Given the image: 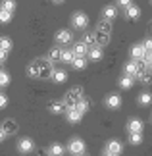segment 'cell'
<instances>
[{
  "instance_id": "1",
  "label": "cell",
  "mask_w": 152,
  "mask_h": 156,
  "mask_svg": "<svg viewBox=\"0 0 152 156\" xmlns=\"http://www.w3.org/2000/svg\"><path fill=\"white\" fill-rule=\"evenodd\" d=\"M35 64H37V68H39V79H46V77H52V62L48 58H39V60H35Z\"/></svg>"
},
{
  "instance_id": "2",
  "label": "cell",
  "mask_w": 152,
  "mask_h": 156,
  "mask_svg": "<svg viewBox=\"0 0 152 156\" xmlns=\"http://www.w3.org/2000/svg\"><path fill=\"white\" fill-rule=\"evenodd\" d=\"M81 98H83V87H73L71 91H68L64 102H65V106H68V108H73Z\"/></svg>"
},
{
  "instance_id": "3",
  "label": "cell",
  "mask_w": 152,
  "mask_h": 156,
  "mask_svg": "<svg viewBox=\"0 0 152 156\" xmlns=\"http://www.w3.org/2000/svg\"><path fill=\"white\" fill-rule=\"evenodd\" d=\"M71 25H73L75 29H87V25H89V17H87V14H83V12H75L73 14V17H71Z\"/></svg>"
},
{
  "instance_id": "4",
  "label": "cell",
  "mask_w": 152,
  "mask_h": 156,
  "mask_svg": "<svg viewBox=\"0 0 152 156\" xmlns=\"http://www.w3.org/2000/svg\"><path fill=\"white\" fill-rule=\"evenodd\" d=\"M71 41H73V35H71L69 29H60L56 33V43L58 44L65 46V44H71Z\"/></svg>"
},
{
  "instance_id": "5",
  "label": "cell",
  "mask_w": 152,
  "mask_h": 156,
  "mask_svg": "<svg viewBox=\"0 0 152 156\" xmlns=\"http://www.w3.org/2000/svg\"><path fill=\"white\" fill-rule=\"evenodd\" d=\"M68 151L73 154V156H75V154H81V152H85V143L79 139V137H75V139H71V141H69Z\"/></svg>"
},
{
  "instance_id": "6",
  "label": "cell",
  "mask_w": 152,
  "mask_h": 156,
  "mask_svg": "<svg viewBox=\"0 0 152 156\" xmlns=\"http://www.w3.org/2000/svg\"><path fill=\"white\" fill-rule=\"evenodd\" d=\"M17 151H19V154H29L31 151H35V143H33V139H29V137L21 139L19 143H17Z\"/></svg>"
},
{
  "instance_id": "7",
  "label": "cell",
  "mask_w": 152,
  "mask_h": 156,
  "mask_svg": "<svg viewBox=\"0 0 152 156\" xmlns=\"http://www.w3.org/2000/svg\"><path fill=\"white\" fill-rule=\"evenodd\" d=\"M17 129H19V125H17L16 119H12V118L4 119V123H2V131H4L6 135H16V133H17Z\"/></svg>"
},
{
  "instance_id": "8",
  "label": "cell",
  "mask_w": 152,
  "mask_h": 156,
  "mask_svg": "<svg viewBox=\"0 0 152 156\" xmlns=\"http://www.w3.org/2000/svg\"><path fill=\"white\" fill-rule=\"evenodd\" d=\"M87 56H89V60H93V62H98V60H102V56H104V52H102V46H100V44L89 46Z\"/></svg>"
},
{
  "instance_id": "9",
  "label": "cell",
  "mask_w": 152,
  "mask_h": 156,
  "mask_svg": "<svg viewBox=\"0 0 152 156\" xmlns=\"http://www.w3.org/2000/svg\"><path fill=\"white\" fill-rule=\"evenodd\" d=\"M127 129H129V133H143L144 122L141 118H133V119H129V123H127Z\"/></svg>"
},
{
  "instance_id": "10",
  "label": "cell",
  "mask_w": 152,
  "mask_h": 156,
  "mask_svg": "<svg viewBox=\"0 0 152 156\" xmlns=\"http://www.w3.org/2000/svg\"><path fill=\"white\" fill-rule=\"evenodd\" d=\"M106 106L110 108V110H118V108L121 106V97L118 93H112L106 97Z\"/></svg>"
},
{
  "instance_id": "11",
  "label": "cell",
  "mask_w": 152,
  "mask_h": 156,
  "mask_svg": "<svg viewBox=\"0 0 152 156\" xmlns=\"http://www.w3.org/2000/svg\"><path fill=\"white\" fill-rule=\"evenodd\" d=\"M48 110H50L52 114H65L68 106H65L64 100H52V102L48 104Z\"/></svg>"
},
{
  "instance_id": "12",
  "label": "cell",
  "mask_w": 152,
  "mask_h": 156,
  "mask_svg": "<svg viewBox=\"0 0 152 156\" xmlns=\"http://www.w3.org/2000/svg\"><path fill=\"white\" fill-rule=\"evenodd\" d=\"M73 108H75L77 112L85 114V112H89L90 108H93V100H90V98H85V97H83V98H81V100H79V102L73 106Z\"/></svg>"
},
{
  "instance_id": "13",
  "label": "cell",
  "mask_w": 152,
  "mask_h": 156,
  "mask_svg": "<svg viewBox=\"0 0 152 156\" xmlns=\"http://www.w3.org/2000/svg\"><path fill=\"white\" fill-rule=\"evenodd\" d=\"M125 16H127V20L135 21V20H139V16H141V8H139V6H135V4L127 6V8H125Z\"/></svg>"
},
{
  "instance_id": "14",
  "label": "cell",
  "mask_w": 152,
  "mask_h": 156,
  "mask_svg": "<svg viewBox=\"0 0 152 156\" xmlns=\"http://www.w3.org/2000/svg\"><path fill=\"white\" fill-rule=\"evenodd\" d=\"M115 16H118V10H115V6H104V10H102V20L114 21Z\"/></svg>"
},
{
  "instance_id": "15",
  "label": "cell",
  "mask_w": 152,
  "mask_h": 156,
  "mask_svg": "<svg viewBox=\"0 0 152 156\" xmlns=\"http://www.w3.org/2000/svg\"><path fill=\"white\" fill-rule=\"evenodd\" d=\"M48 60H50L52 64H56V62H60L62 60V46H52L50 48V52H48Z\"/></svg>"
},
{
  "instance_id": "16",
  "label": "cell",
  "mask_w": 152,
  "mask_h": 156,
  "mask_svg": "<svg viewBox=\"0 0 152 156\" xmlns=\"http://www.w3.org/2000/svg\"><path fill=\"white\" fill-rule=\"evenodd\" d=\"M81 116H83V114H81V112H77L75 108H68V110H65V118H68V122H69V123H77V122H81Z\"/></svg>"
},
{
  "instance_id": "17",
  "label": "cell",
  "mask_w": 152,
  "mask_h": 156,
  "mask_svg": "<svg viewBox=\"0 0 152 156\" xmlns=\"http://www.w3.org/2000/svg\"><path fill=\"white\" fill-rule=\"evenodd\" d=\"M94 39H96V44L106 46L108 43H110V33H102V31L96 29V31H94Z\"/></svg>"
},
{
  "instance_id": "18",
  "label": "cell",
  "mask_w": 152,
  "mask_h": 156,
  "mask_svg": "<svg viewBox=\"0 0 152 156\" xmlns=\"http://www.w3.org/2000/svg\"><path fill=\"white\" fill-rule=\"evenodd\" d=\"M50 79H52L54 83H65V81H68V73H65L64 69H54Z\"/></svg>"
},
{
  "instance_id": "19",
  "label": "cell",
  "mask_w": 152,
  "mask_h": 156,
  "mask_svg": "<svg viewBox=\"0 0 152 156\" xmlns=\"http://www.w3.org/2000/svg\"><path fill=\"white\" fill-rule=\"evenodd\" d=\"M131 58L133 60H141V58H144V46L143 44H135L131 48Z\"/></svg>"
},
{
  "instance_id": "20",
  "label": "cell",
  "mask_w": 152,
  "mask_h": 156,
  "mask_svg": "<svg viewBox=\"0 0 152 156\" xmlns=\"http://www.w3.org/2000/svg\"><path fill=\"white\" fill-rule=\"evenodd\" d=\"M106 151H108V152H112V154H115V156H118V154L121 152V143H119V141H115V139H112L110 143H108V147H106Z\"/></svg>"
},
{
  "instance_id": "21",
  "label": "cell",
  "mask_w": 152,
  "mask_h": 156,
  "mask_svg": "<svg viewBox=\"0 0 152 156\" xmlns=\"http://www.w3.org/2000/svg\"><path fill=\"white\" fill-rule=\"evenodd\" d=\"M71 50H73V54H75V56H87V50H89V46L85 44V43H81V41H79V43H77V44H75Z\"/></svg>"
},
{
  "instance_id": "22",
  "label": "cell",
  "mask_w": 152,
  "mask_h": 156,
  "mask_svg": "<svg viewBox=\"0 0 152 156\" xmlns=\"http://www.w3.org/2000/svg\"><path fill=\"white\" fill-rule=\"evenodd\" d=\"M71 66H73V69H85L87 68V58L85 56H75L73 62H71Z\"/></svg>"
},
{
  "instance_id": "23",
  "label": "cell",
  "mask_w": 152,
  "mask_h": 156,
  "mask_svg": "<svg viewBox=\"0 0 152 156\" xmlns=\"http://www.w3.org/2000/svg\"><path fill=\"white\" fill-rule=\"evenodd\" d=\"M137 102L141 104V106H150L152 104V94L150 93H141V94H139V98H137Z\"/></svg>"
},
{
  "instance_id": "24",
  "label": "cell",
  "mask_w": 152,
  "mask_h": 156,
  "mask_svg": "<svg viewBox=\"0 0 152 156\" xmlns=\"http://www.w3.org/2000/svg\"><path fill=\"white\" fill-rule=\"evenodd\" d=\"M64 151H65V148L60 145V143H54V145H50V148H48L50 156H64Z\"/></svg>"
},
{
  "instance_id": "25",
  "label": "cell",
  "mask_w": 152,
  "mask_h": 156,
  "mask_svg": "<svg viewBox=\"0 0 152 156\" xmlns=\"http://www.w3.org/2000/svg\"><path fill=\"white\" fill-rule=\"evenodd\" d=\"M133 83H135V77H131V75H123L119 79V87L121 89H131L133 87Z\"/></svg>"
},
{
  "instance_id": "26",
  "label": "cell",
  "mask_w": 152,
  "mask_h": 156,
  "mask_svg": "<svg viewBox=\"0 0 152 156\" xmlns=\"http://www.w3.org/2000/svg\"><path fill=\"white\" fill-rule=\"evenodd\" d=\"M137 79H139V83H143L144 87H148L150 83H152V73H150V71H144V73H139V75H137Z\"/></svg>"
},
{
  "instance_id": "27",
  "label": "cell",
  "mask_w": 152,
  "mask_h": 156,
  "mask_svg": "<svg viewBox=\"0 0 152 156\" xmlns=\"http://www.w3.org/2000/svg\"><path fill=\"white\" fill-rule=\"evenodd\" d=\"M135 66H137V75H139V73H144V71H148V62H147L144 58L135 60Z\"/></svg>"
},
{
  "instance_id": "28",
  "label": "cell",
  "mask_w": 152,
  "mask_h": 156,
  "mask_svg": "<svg viewBox=\"0 0 152 156\" xmlns=\"http://www.w3.org/2000/svg\"><path fill=\"white\" fill-rule=\"evenodd\" d=\"M125 75H131L137 79V66H135V60H131V62H127L125 66Z\"/></svg>"
},
{
  "instance_id": "29",
  "label": "cell",
  "mask_w": 152,
  "mask_h": 156,
  "mask_svg": "<svg viewBox=\"0 0 152 156\" xmlns=\"http://www.w3.org/2000/svg\"><path fill=\"white\" fill-rule=\"evenodd\" d=\"M0 8L14 14V10H16V0H2V2H0Z\"/></svg>"
},
{
  "instance_id": "30",
  "label": "cell",
  "mask_w": 152,
  "mask_h": 156,
  "mask_svg": "<svg viewBox=\"0 0 152 156\" xmlns=\"http://www.w3.org/2000/svg\"><path fill=\"white\" fill-rule=\"evenodd\" d=\"M73 58H75L73 50H62V60H60V62H64V64H71V62H73Z\"/></svg>"
},
{
  "instance_id": "31",
  "label": "cell",
  "mask_w": 152,
  "mask_h": 156,
  "mask_svg": "<svg viewBox=\"0 0 152 156\" xmlns=\"http://www.w3.org/2000/svg\"><path fill=\"white\" fill-rule=\"evenodd\" d=\"M98 31H102V33H110L112 31V21H106V20H100L98 21Z\"/></svg>"
},
{
  "instance_id": "32",
  "label": "cell",
  "mask_w": 152,
  "mask_h": 156,
  "mask_svg": "<svg viewBox=\"0 0 152 156\" xmlns=\"http://www.w3.org/2000/svg\"><path fill=\"white\" fill-rule=\"evenodd\" d=\"M81 43H85L87 46H93V44H96V39H94V33H85L83 35V39H81Z\"/></svg>"
},
{
  "instance_id": "33",
  "label": "cell",
  "mask_w": 152,
  "mask_h": 156,
  "mask_svg": "<svg viewBox=\"0 0 152 156\" xmlns=\"http://www.w3.org/2000/svg\"><path fill=\"white\" fill-rule=\"evenodd\" d=\"M0 48L6 50V52H10L12 50V39L10 37H0Z\"/></svg>"
},
{
  "instance_id": "34",
  "label": "cell",
  "mask_w": 152,
  "mask_h": 156,
  "mask_svg": "<svg viewBox=\"0 0 152 156\" xmlns=\"http://www.w3.org/2000/svg\"><path fill=\"white\" fill-rule=\"evenodd\" d=\"M129 143L131 145H141L143 143V133H129Z\"/></svg>"
},
{
  "instance_id": "35",
  "label": "cell",
  "mask_w": 152,
  "mask_h": 156,
  "mask_svg": "<svg viewBox=\"0 0 152 156\" xmlns=\"http://www.w3.org/2000/svg\"><path fill=\"white\" fill-rule=\"evenodd\" d=\"M12 21V12H6L0 8V23H10Z\"/></svg>"
},
{
  "instance_id": "36",
  "label": "cell",
  "mask_w": 152,
  "mask_h": 156,
  "mask_svg": "<svg viewBox=\"0 0 152 156\" xmlns=\"http://www.w3.org/2000/svg\"><path fill=\"white\" fill-rule=\"evenodd\" d=\"M27 75L29 77H39V68H37V64H29L27 66Z\"/></svg>"
},
{
  "instance_id": "37",
  "label": "cell",
  "mask_w": 152,
  "mask_h": 156,
  "mask_svg": "<svg viewBox=\"0 0 152 156\" xmlns=\"http://www.w3.org/2000/svg\"><path fill=\"white\" fill-rule=\"evenodd\" d=\"M8 83H10V75L6 73V71L0 69V87H6Z\"/></svg>"
},
{
  "instance_id": "38",
  "label": "cell",
  "mask_w": 152,
  "mask_h": 156,
  "mask_svg": "<svg viewBox=\"0 0 152 156\" xmlns=\"http://www.w3.org/2000/svg\"><path fill=\"white\" fill-rule=\"evenodd\" d=\"M6 104H8V97L4 93H0V108H4Z\"/></svg>"
},
{
  "instance_id": "39",
  "label": "cell",
  "mask_w": 152,
  "mask_h": 156,
  "mask_svg": "<svg viewBox=\"0 0 152 156\" xmlns=\"http://www.w3.org/2000/svg\"><path fill=\"white\" fill-rule=\"evenodd\" d=\"M6 60H8V52H6V50H2V48H0V64H4V62H6Z\"/></svg>"
},
{
  "instance_id": "40",
  "label": "cell",
  "mask_w": 152,
  "mask_h": 156,
  "mask_svg": "<svg viewBox=\"0 0 152 156\" xmlns=\"http://www.w3.org/2000/svg\"><path fill=\"white\" fill-rule=\"evenodd\" d=\"M133 2L131 0H118V6H121V8H127V6H131Z\"/></svg>"
},
{
  "instance_id": "41",
  "label": "cell",
  "mask_w": 152,
  "mask_h": 156,
  "mask_svg": "<svg viewBox=\"0 0 152 156\" xmlns=\"http://www.w3.org/2000/svg\"><path fill=\"white\" fill-rule=\"evenodd\" d=\"M143 46H144V50H152V39H147L143 43Z\"/></svg>"
},
{
  "instance_id": "42",
  "label": "cell",
  "mask_w": 152,
  "mask_h": 156,
  "mask_svg": "<svg viewBox=\"0 0 152 156\" xmlns=\"http://www.w3.org/2000/svg\"><path fill=\"white\" fill-rule=\"evenodd\" d=\"M39 156H50V152H48L46 148H41V151H39Z\"/></svg>"
},
{
  "instance_id": "43",
  "label": "cell",
  "mask_w": 152,
  "mask_h": 156,
  "mask_svg": "<svg viewBox=\"0 0 152 156\" xmlns=\"http://www.w3.org/2000/svg\"><path fill=\"white\" fill-rule=\"evenodd\" d=\"M4 137H6V133H4V131H2V129H0V143H2V141H4Z\"/></svg>"
},
{
  "instance_id": "44",
  "label": "cell",
  "mask_w": 152,
  "mask_h": 156,
  "mask_svg": "<svg viewBox=\"0 0 152 156\" xmlns=\"http://www.w3.org/2000/svg\"><path fill=\"white\" fill-rule=\"evenodd\" d=\"M147 62H148V71H152V58H150V60H147Z\"/></svg>"
},
{
  "instance_id": "45",
  "label": "cell",
  "mask_w": 152,
  "mask_h": 156,
  "mask_svg": "<svg viewBox=\"0 0 152 156\" xmlns=\"http://www.w3.org/2000/svg\"><path fill=\"white\" fill-rule=\"evenodd\" d=\"M52 2H54V4H64L65 0H52Z\"/></svg>"
},
{
  "instance_id": "46",
  "label": "cell",
  "mask_w": 152,
  "mask_h": 156,
  "mask_svg": "<svg viewBox=\"0 0 152 156\" xmlns=\"http://www.w3.org/2000/svg\"><path fill=\"white\" fill-rule=\"evenodd\" d=\"M104 156H115V154H112V152H108V151H106V152H104Z\"/></svg>"
},
{
  "instance_id": "47",
  "label": "cell",
  "mask_w": 152,
  "mask_h": 156,
  "mask_svg": "<svg viewBox=\"0 0 152 156\" xmlns=\"http://www.w3.org/2000/svg\"><path fill=\"white\" fill-rule=\"evenodd\" d=\"M75 156H89L87 152H81V154H75Z\"/></svg>"
},
{
  "instance_id": "48",
  "label": "cell",
  "mask_w": 152,
  "mask_h": 156,
  "mask_svg": "<svg viewBox=\"0 0 152 156\" xmlns=\"http://www.w3.org/2000/svg\"><path fill=\"white\" fill-rule=\"evenodd\" d=\"M150 4H152V0H150Z\"/></svg>"
},
{
  "instance_id": "49",
  "label": "cell",
  "mask_w": 152,
  "mask_h": 156,
  "mask_svg": "<svg viewBox=\"0 0 152 156\" xmlns=\"http://www.w3.org/2000/svg\"><path fill=\"white\" fill-rule=\"evenodd\" d=\"M0 66H2V64H0Z\"/></svg>"
}]
</instances>
